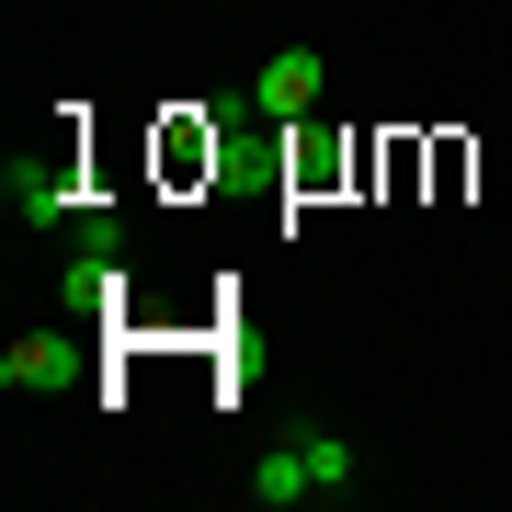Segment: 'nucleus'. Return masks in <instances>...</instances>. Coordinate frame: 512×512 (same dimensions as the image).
Segmentation results:
<instances>
[{"label":"nucleus","mask_w":512,"mask_h":512,"mask_svg":"<svg viewBox=\"0 0 512 512\" xmlns=\"http://www.w3.org/2000/svg\"><path fill=\"white\" fill-rule=\"evenodd\" d=\"M12 217H35V228L69 217V148H35V160H12Z\"/></svg>","instance_id":"2"},{"label":"nucleus","mask_w":512,"mask_h":512,"mask_svg":"<svg viewBox=\"0 0 512 512\" xmlns=\"http://www.w3.org/2000/svg\"><path fill=\"white\" fill-rule=\"evenodd\" d=\"M308 103H319V57H308V46H274V57L251 69V114H274V126H296Z\"/></svg>","instance_id":"1"},{"label":"nucleus","mask_w":512,"mask_h":512,"mask_svg":"<svg viewBox=\"0 0 512 512\" xmlns=\"http://www.w3.org/2000/svg\"><path fill=\"white\" fill-rule=\"evenodd\" d=\"M57 376H69V342H46V330L0 353V387H23V399H35V387H57Z\"/></svg>","instance_id":"3"},{"label":"nucleus","mask_w":512,"mask_h":512,"mask_svg":"<svg viewBox=\"0 0 512 512\" xmlns=\"http://www.w3.org/2000/svg\"><path fill=\"white\" fill-rule=\"evenodd\" d=\"M296 456H308L319 501H342V490H353V444H342V433H308V444H296Z\"/></svg>","instance_id":"5"},{"label":"nucleus","mask_w":512,"mask_h":512,"mask_svg":"<svg viewBox=\"0 0 512 512\" xmlns=\"http://www.w3.org/2000/svg\"><path fill=\"white\" fill-rule=\"evenodd\" d=\"M251 501H319V478H308V456H296V444H285V456H262V478H251Z\"/></svg>","instance_id":"4"}]
</instances>
